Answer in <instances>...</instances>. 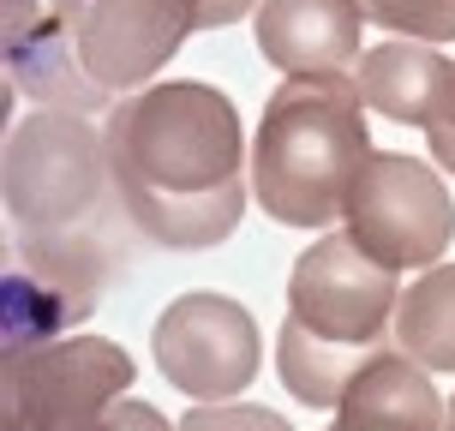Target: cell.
<instances>
[{"label": "cell", "instance_id": "cell-1", "mask_svg": "<svg viewBox=\"0 0 455 431\" xmlns=\"http://www.w3.org/2000/svg\"><path fill=\"white\" fill-rule=\"evenodd\" d=\"M114 192L150 246L210 251L246 216V132L234 96L198 78H168L120 96L102 120Z\"/></svg>", "mask_w": 455, "mask_h": 431}, {"label": "cell", "instance_id": "cell-2", "mask_svg": "<svg viewBox=\"0 0 455 431\" xmlns=\"http://www.w3.org/2000/svg\"><path fill=\"white\" fill-rule=\"evenodd\" d=\"M354 72H294L264 102L251 138V192L282 227H330L371 162Z\"/></svg>", "mask_w": 455, "mask_h": 431}, {"label": "cell", "instance_id": "cell-3", "mask_svg": "<svg viewBox=\"0 0 455 431\" xmlns=\"http://www.w3.org/2000/svg\"><path fill=\"white\" fill-rule=\"evenodd\" d=\"M0 192H6L12 234H60V227L96 222L120 198L102 126H91V114L60 108L12 120L0 156Z\"/></svg>", "mask_w": 455, "mask_h": 431}, {"label": "cell", "instance_id": "cell-4", "mask_svg": "<svg viewBox=\"0 0 455 431\" xmlns=\"http://www.w3.org/2000/svg\"><path fill=\"white\" fill-rule=\"evenodd\" d=\"M138 360L120 341L60 336L0 365V431H84L132 389Z\"/></svg>", "mask_w": 455, "mask_h": 431}, {"label": "cell", "instance_id": "cell-5", "mask_svg": "<svg viewBox=\"0 0 455 431\" xmlns=\"http://www.w3.org/2000/svg\"><path fill=\"white\" fill-rule=\"evenodd\" d=\"M347 234L389 270H432L455 240V204L437 168L402 150H371L341 210Z\"/></svg>", "mask_w": 455, "mask_h": 431}, {"label": "cell", "instance_id": "cell-6", "mask_svg": "<svg viewBox=\"0 0 455 431\" xmlns=\"http://www.w3.org/2000/svg\"><path fill=\"white\" fill-rule=\"evenodd\" d=\"M395 306H402V270L378 264L347 227H323L294 258L288 275V318L312 323L330 341L354 347H395Z\"/></svg>", "mask_w": 455, "mask_h": 431}, {"label": "cell", "instance_id": "cell-7", "mask_svg": "<svg viewBox=\"0 0 455 431\" xmlns=\"http://www.w3.org/2000/svg\"><path fill=\"white\" fill-rule=\"evenodd\" d=\"M258 354H264L258 323L228 294H180L150 330V360L192 408L234 402L258 378Z\"/></svg>", "mask_w": 455, "mask_h": 431}, {"label": "cell", "instance_id": "cell-8", "mask_svg": "<svg viewBox=\"0 0 455 431\" xmlns=\"http://www.w3.org/2000/svg\"><path fill=\"white\" fill-rule=\"evenodd\" d=\"M72 19V43L102 91L120 96L150 91L192 30H204L198 0H60Z\"/></svg>", "mask_w": 455, "mask_h": 431}, {"label": "cell", "instance_id": "cell-9", "mask_svg": "<svg viewBox=\"0 0 455 431\" xmlns=\"http://www.w3.org/2000/svg\"><path fill=\"white\" fill-rule=\"evenodd\" d=\"M360 0H264L258 6V54L275 72H354L365 36Z\"/></svg>", "mask_w": 455, "mask_h": 431}, {"label": "cell", "instance_id": "cell-10", "mask_svg": "<svg viewBox=\"0 0 455 431\" xmlns=\"http://www.w3.org/2000/svg\"><path fill=\"white\" fill-rule=\"evenodd\" d=\"M360 102L371 114H384L395 126H443L455 114V60H443L432 43H408V36H389V43L365 48L360 67H354Z\"/></svg>", "mask_w": 455, "mask_h": 431}, {"label": "cell", "instance_id": "cell-11", "mask_svg": "<svg viewBox=\"0 0 455 431\" xmlns=\"http://www.w3.org/2000/svg\"><path fill=\"white\" fill-rule=\"evenodd\" d=\"M6 91L30 96L36 108H60V114H102V120L114 114V96L91 78L84 54L72 43V19L60 0L36 19V30L24 43L6 48Z\"/></svg>", "mask_w": 455, "mask_h": 431}, {"label": "cell", "instance_id": "cell-12", "mask_svg": "<svg viewBox=\"0 0 455 431\" xmlns=\"http://www.w3.org/2000/svg\"><path fill=\"white\" fill-rule=\"evenodd\" d=\"M443 419H450V402L437 395L432 371L419 360H408L402 347H384L347 384L330 426L336 431H443Z\"/></svg>", "mask_w": 455, "mask_h": 431}, {"label": "cell", "instance_id": "cell-13", "mask_svg": "<svg viewBox=\"0 0 455 431\" xmlns=\"http://www.w3.org/2000/svg\"><path fill=\"white\" fill-rule=\"evenodd\" d=\"M91 312H96V299L72 294L67 282L30 270L19 251L0 246V354H6V360L60 341L72 323L91 318Z\"/></svg>", "mask_w": 455, "mask_h": 431}, {"label": "cell", "instance_id": "cell-14", "mask_svg": "<svg viewBox=\"0 0 455 431\" xmlns=\"http://www.w3.org/2000/svg\"><path fill=\"white\" fill-rule=\"evenodd\" d=\"M384 347H354V341H330L318 336L312 323L282 318V336H275V378L294 395L299 408H341L347 384L360 378L365 365L378 360Z\"/></svg>", "mask_w": 455, "mask_h": 431}, {"label": "cell", "instance_id": "cell-15", "mask_svg": "<svg viewBox=\"0 0 455 431\" xmlns=\"http://www.w3.org/2000/svg\"><path fill=\"white\" fill-rule=\"evenodd\" d=\"M389 341L426 371H455V264H432L402 288Z\"/></svg>", "mask_w": 455, "mask_h": 431}, {"label": "cell", "instance_id": "cell-16", "mask_svg": "<svg viewBox=\"0 0 455 431\" xmlns=\"http://www.w3.org/2000/svg\"><path fill=\"white\" fill-rule=\"evenodd\" d=\"M365 19L408 36V43H455V0H360Z\"/></svg>", "mask_w": 455, "mask_h": 431}, {"label": "cell", "instance_id": "cell-17", "mask_svg": "<svg viewBox=\"0 0 455 431\" xmlns=\"http://www.w3.org/2000/svg\"><path fill=\"white\" fill-rule=\"evenodd\" d=\"M180 431H294L275 408H251V402H204L186 408Z\"/></svg>", "mask_w": 455, "mask_h": 431}, {"label": "cell", "instance_id": "cell-18", "mask_svg": "<svg viewBox=\"0 0 455 431\" xmlns=\"http://www.w3.org/2000/svg\"><path fill=\"white\" fill-rule=\"evenodd\" d=\"M84 431H180V426H168L150 402H132V395H120L96 426H84Z\"/></svg>", "mask_w": 455, "mask_h": 431}, {"label": "cell", "instance_id": "cell-19", "mask_svg": "<svg viewBox=\"0 0 455 431\" xmlns=\"http://www.w3.org/2000/svg\"><path fill=\"white\" fill-rule=\"evenodd\" d=\"M36 19H43V6H36V0H6V24H0V43H6V48L24 43V36L36 30Z\"/></svg>", "mask_w": 455, "mask_h": 431}, {"label": "cell", "instance_id": "cell-20", "mask_svg": "<svg viewBox=\"0 0 455 431\" xmlns=\"http://www.w3.org/2000/svg\"><path fill=\"white\" fill-rule=\"evenodd\" d=\"M251 6H264V0H198V19H204V30H222V24L246 19Z\"/></svg>", "mask_w": 455, "mask_h": 431}, {"label": "cell", "instance_id": "cell-21", "mask_svg": "<svg viewBox=\"0 0 455 431\" xmlns=\"http://www.w3.org/2000/svg\"><path fill=\"white\" fill-rule=\"evenodd\" d=\"M426 144H432V168H450V174H455V114L443 120V126L426 132Z\"/></svg>", "mask_w": 455, "mask_h": 431}, {"label": "cell", "instance_id": "cell-22", "mask_svg": "<svg viewBox=\"0 0 455 431\" xmlns=\"http://www.w3.org/2000/svg\"><path fill=\"white\" fill-rule=\"evenodd\" d=\"M443 431H455V395H450V419H443Z\"/></svg>", "mask_w": 455, "mask_h": 431}, {"label": "cell", "instance_id": "cell-23", "mask_svg": "<svg viewBox=\"0 0 455 431\" xmlns=\"http://www.w3.org/2000/svg\"><path fill=\"white\" fill-rule=\"evenodd\" d=\"M323 431H336V426H323Z\"/></svg>", "mask_w": 455, "mask_h": 431}]
</instances>
